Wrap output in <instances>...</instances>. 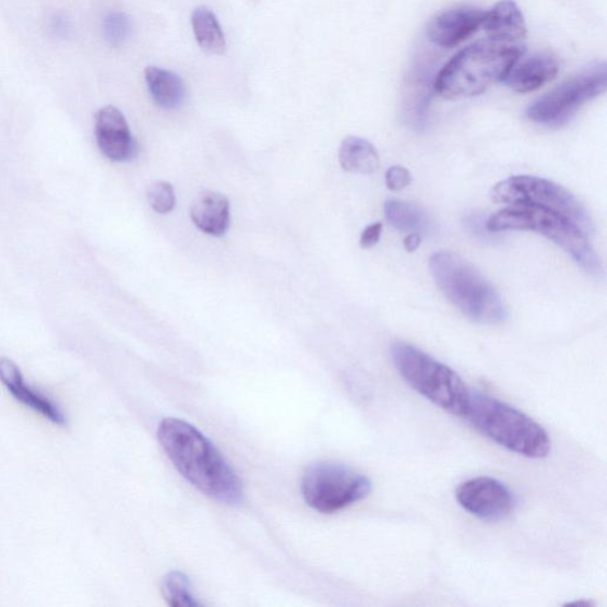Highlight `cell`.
Here are the masks:
<instances>
[{"label":"cell","instance_id":"6da1fadb","mask_svg":"<svg viewBox=\"0 0 607 607\" xmlns=\"http://www.w3.org/2000/svg\"><path fill=\"white\" fill-rule=\"evenodd\" d=\"M158 439L178 473L191 486L219 503H242L240 478L212 441L194 426L179 419H164Z\"/></svg>","mask_w":607,"mask_h":607},{"label":"cell","instance_id":"7a4b0ae2","mask_svg":"<svg viewBox=\"0 0 607 607\" xmlns=\"http://www.w3.org/2000/svg\"><path fill=\"white\" fill-rule=\"evenodd\" d=\"M526 46L499 43L491 38L461 50L441 69L435 84V93L445 100L473 98L504 81Z\"/></svg>","mask_w":607,"mask_h":607},{"label":"cell","instance_id":"3957f363","mask_svg":"<svg viewBox=\"0 0 607 607\" xmlns=\"http://www.w3.org/2000/svg\"><path fill=\"white\" fill-rule=\"evenodd\" d=\"M465 419L496 444L531 460L547 457L550 439L540 424L501 400L472 392Z\"/></svg>","mask_w":607,"mask_h":607},{"label":"cell","instance_id":"277c9868","mask_svg":"<svg viewBox=\"0 0 607 607\" xmlns=\"http://www.w3.org/2000/svg\"><path fill=\"white\" fill-rule=\"evenodd\" d=\"M430 270L441 293L468 319L480 324H500L507 319L502 297L483 275L461 255L438 252Z\"/></svg>","mask_w":607,"mask_h":607},{"label":"cell","instance_id":"5b68a950","mask_svg":"<svg viewBox=\"0 0 607 607\" xmlns=\"http://www.w3.org/2000/svg\"><path fill=\"white\" fill-rule=\"evenodd\" d=\"M487 228L489 231L539 233L561 247L585 272L596 277L603 273L602 261L593 250L587 233L570 218L555 212L532 205H509L488 219Z\"/></svg>","mask_w":607,"mask_h":607},{"label":"cell","instance_id":"8992f818","mask_svg":"<svg viewBox=\"0 0 607 607\" xmlns=\"http://www.w3.org/2000/svg\"><path fill=\"white\" fill-rule=\"evenodd\" d=\"M391 354L398 374L414 391L452 416L465 417L472 391L457 372L407 343H395Z\"/></svg>","mask_w":607,"mask_h":607},{"label":"cell","instance_id":"52a82bcc","mask_svg":"<svg viewBox=\"0 0 607 607\" xmlns=\"http://www.w3.org/2000/svg\"><path fill=\"white\" fill-rule=\"evenodd\" d=\"M370 479L344 464L322 462L307 468L301 479L304 501L322 514H335L368 498Z\"/></svg>","mask_w":607,"mask_h":607},{"label":"cell","instance_id":"ba28073f","mask_svg":"<svg viewBox=\"0 0 607 607\" xmlns=\"http://www.w3.org/2000/svg\"><path fill=\"white\" fill-rule=\"evenodd\" d=\"M490 198L496 203L532 205L570 218L587 234L592 223L584 205L568 189L534 176H515L496 185Z\"/></svg>","mask_w":607,"mask_h":607},{"label":"cell","instance_id":"9c48e42d","mask_svg":"<svg viewBox=\"0 0 607 607\" xmlns=\"http://www.w3.org/2000/svg\"><path fill=\"white\" fill-rule=\"evenodd\" d=\"M605 63L598 64L563 82L529 106L527 117L537 123L559 127L570 120L579 108L606 91Z\"/></svg>","mask_w":607,"mask_h":607},{"label":"cell","instance_id":"30bf717a","mask_svg":"<svg viewBox=\"0 0 607 607\" xmlns=\"http://www.w3.org/2000/svg\"><path fill=\"white\" fill-rule=\"evenodd\" d=\"M455 499L466 512L485 521H501L514 512L512 491L499 479L476 477L468 479L455 491Z\"/></svg>","mask_w":607,"mask_h":607},{"label":"cell","instance_id":"8fae6325","mask_svg":"<svg viewBox=\"0 0 607 607\" xmlns=\"http://www.w3.org/2000/svg\"><path fill=\"white\" fill-rule=\"evenodd\" d=\"M96 143L103 155L114 162H128L135 156L136 145L129 123L114 106H106L95 115Z\"/></svg>","mask_w":607,"mask_h":607},{"label":"cell","instance_id":"7c38bea8","mask_svg":"<svg viewBox=\"0 0 607 607\" xmlns=\"http://www.w3.org/2000/svg\"><path fill=\"white\" fill-rule=\"evenodd\" d=\"M486 11L472 7L454 8L440 13L429 25L427 35L441 48H454L472 37L485 21Z\"/></svg>","mask_w":607,"mask_h":607},{"label":"cell","instance_id":"4fadbf2b","mask_svg":"<svg viewBox=\"0 0 607 607\" xmlns=\"http://www.w3.org/2000/svg\"><path fill=\"white\" fill-rule=\"evenodd\" d=\"M0 381L11 395L27 408L39 413L40 416L52 424H66V418L59 407L51 403L47 396L25 384L21 369L8 357H0Z\"/></svg>","mask_w":607,"mask_h":607},{"label":"cell","instance_id":"5bb4252c","mask_svg":"<svg viewBox=\"0 0 607 607\" xmlns=\"http://www.w3.org/2000/svg\"><path fill=\"white\" fill-rule=\"evenodd\" d=\"M485 27L488 38L507 45L526 46L527 24L514 0H500L486 12Z\"/></svg>","mask_w":607,"mask_h":607},{"label":"cell","instance_id":"9a60e30c","mask_svg":"<svg viewBox=\"0 0 607 607\" xmlns=\"http://www.w3.org/2000/svg\"><path fill=\"white\" fill-rule=\"evenodd\" d=\"M559 72V62L554 55L539 52L519 61L510 69L504 79L505 84L517 93H531L540 90L554 80Z\"/></svg>","mask_w":607,"mask_h":607},{"label":"cell","instance_id":"2e32d148","mask_svg":"<svg viewBox=\"0 0 607 607\" xmlns=\"http://www.w3.org/2000/svg\"><path fill=\"white\" fill-rule=\"evenodd\" d=\"M192 223L212 237H224L230 226V203L216 191H204L191 205Z\"/></svg>","mask_w":607,"mask_h":607},{"label":"cell","instance_id":"e0dca14e","mask_svg":"<svg viewBox=\"0 0 607 607\" xmlns=\"http://www.w3.org/2000/svg\"><path fill=\"white\" fill-rule=\"evenodd\" d=\"M145 80L151 98L164 109H176L186 99V86L181 78L158 67H148Z\"/></svg>","mask_w":607,"mask_h":607},{"label":"cell","instance_id":"ac0fdd59","mask_svg":"<svg viewBox=\"0 0 607 607\" xmlns=\"http://www.w3.org/2000/svg\"><path fill=\"white\" fill-rule=\"evenodd\" d=\"M341 167L352 174L371 175L380 167L378 151L360 136H347L338 151Z\"/></svg>","mask_w":607,"mask_h":607},{"label":"cell","instance_id":"d6986e66","mask_svg":"<svg viewBox=\"0 0 607 607\" xmlns=\"http://www.w3.org/2000/svg\"><path fill=\"white\" fill-rule=\"evenodd\" d=\"M192 29L199 46L206 52L223 55L226 51V38L214 13L204 7L192 12Z\"/></svg>","mask_w":607,"mask_h":607},{"label":"cell","instance_id":"ffe728a7","mask_svg":"<svg viewBox=\"0 0 607 607\" xmlns=\"http://www.w3.org/2000/svg\"><path fill=\"white\" fill-rule=\"evenodd\" d=\"M384 215L398 230L417 233L421 236L431 227L429 217L416 204L391 200L384 204Z\"/></svg>","mask_w":607,"mask_h":607},{"label":"cell","instance_id":"44dd1931","mask_svg":"<svg viewBox=\"0 0 607 607\" xmlns=\"http://www.w3.org/2000/svg\"><path fill=\"white\" fill-rule=\"evenodd\" d=\"M163 596L172 607H198L201 604L192 596L189 579L182 572H171L163 582Z\"/></svg>","mask_w":607,"mask_h":607},{"label":"cell","instance_id":"7402d4cb","mask_svg":"<svg viewBox=\"0 0 607 607\" xmlns=\"http://www.w3.org/2000/svg\"><path fill=\"white\" fill-rule=\"evenodd\" d=\"M151 209L158 214H169L176 205L174 187L169 182L159 181L152 185L147 192Z\"/></svg>","mask_w":607,"mask_h":607},{"label":"cell","instance_id":"603a6c76","mask_svg":"<svg viewBox=\"0 0 607 607\" xmlns=\"http://www.w3.org/2000/svg\"><path fill=\"white\" fill-rule=\"evenodd\" d=\"M104 31L108 43L119 46L126 43L130 35V21L121 12L109 13L105 19Z\"/></svg>","mask_w":607,"mask_h":607},{"label":"cell","instance_id":"cb8c5ba5","mask_svg":"<svg viewBox=\"0 0 607 607\" xmlns=\"http://www.w3.org/2000/svg\"><path fill=\"white\" fill-rule=\"evenodd\" d=\"M412 183V175L404 167H392L385 174V185L392 191L404 190Z\"/></svg>","mask_w":607,"mask_h":607},{"label":"cell","instance_id":"d4e9b609","mask_svg":"<svg viewBox=\"0 0 607 607\" xmlns=\"http://www.w3.org/2000/svg\"><path fill=\"white\" fill-rule=\"evenodd\" d=\"M382 224L378 223L374 225L368 226L361 237V246L368 250V248L374 247L381 238L382 233Z\"/></svg>","mask_w":607,"mask_h":607},{"label":"cell","instance_id":"484cf974","mask_svg":"<svg viewBox=\"0 0 607 607\" xmlns=\"http://www.w3.org/2000/svg\"><path fill=\"white\" fill-rule=\"evenodd\" d=\"M421 243V236L417 233H412L405 240V248L407 252L417 251Z\"/></svg>","mask_w":607,"mask_h":607},{"label":"cell","instance_id":"4316f807","mask_svg":"<svg viewBox=\"0 0 607 607\" xmlns=\"http://www.w3.org/2000/svg\"><path fill=\"white\" fill-rule=\"evenodd\" d=\"M53 31L57 32L59 35H66L68 31L67 23L61 19L55 20Z\"/></svg>","mask_w":607,"mask_h":607}]
</instances>
